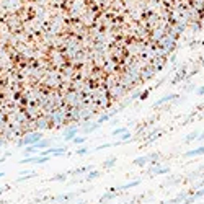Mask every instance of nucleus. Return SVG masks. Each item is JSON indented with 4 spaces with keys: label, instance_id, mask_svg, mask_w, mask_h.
<instances>
[{
    "label": "nucleus",
    "instance_id": "f257e3e1",
    "mask_svg": "<svg viewBox=\"0 0 204 204\" xmlns=\"http://www.w3.org/2000/svg\"><path fill=\"white\" fill-rule=\"evenodd\" d=\"M42 139L41 132H29L26 134L25 137L21 139L20 142H17V147H25V145H34L36 142H39Z\"/></svg>",
    "mask_w": 204,
    "mask_h": 204
},
{
    "label": "nucleus",
    "instance_id": "f03ea898",
    "mask_svg": "<svg viewBox=\"0 0 204 204\" xmlns=\"http://www.w3.org/2000/svg\"><path fill=\"white\" fill-rule=\"evenodd\" d=\"M100 127H101V124H100L98 121H95V123H88V121H85L83 127L80 129V132L85 134V136H88V134H92V132H95V131H98Z\"/></svg>",
    "mask_w": 204,
    "mask_h": 204
},
{
    "label": "nucleus",
    "instance_id": "7ed1b4c3",
    "mask_svg": "<svg viewBox=\"0 0 204 204\" xmlns=\"http://www.w3.org/2000/svg\"><path fill=\"white\" fill-rule=\"evenodd\" d=\"M78 134V127H67V131L64 132V141H72Z\"/></svg>",
    "mask_w": 204,
    "mask_h": 204
},
{
    "label": "nucleus",
    "instance_id": "20e7f679",
    "mask_svg": "<svg viewBox=\"0 0 204 204\" xmlns=\"http://www.w3.org/2000/svg\"><path fill=\"white\" fill-rule=\"evenodd\" d=\"M185 157L191 158V157H198V155H204V145L203 147H198V149H193V150H188L186 154H183Z\"/></svg>",
    "mask_w": 204,
    "mask_h": 204
},
{
    "label": "nucleus",
    "instance_id": "39448f33",
    "mask_svg": "<svg viewBox=\"0 0 204 204\" xmlns=\"http://www.w3.org/2000/svg\"><path fill=\"white\" fill-rule=\"evenodd\" d=\"M98 176H100V172H98V170H95V168H92L90 172H87V175H85V180H83V181H92V180L98 178Z\"/></svg>",
    "mask_w": 204,
    "mask_h": 204
},
{
    "label": "nucleus",
    "instance_id": "423d86ee",
    "mask_svg": "<svg viewBox=\"0 0 204 204\" xmlns=\"http://www.w3.org/2000/svg\"><path fill=\"white\" fill-rule=\"evenodd\" d=\"M92 168H93V165L82 167V168H77V170H74V172H69V175H72V176H75V175H83V173L90 172V170H92Z\"/></svg>",
    "mask_w": 204,
    "mask_h": 204
},
{
    "label": "nucleus",
    "instance_id": "0eeeda50",
    "mask_svg": "<svg viewBox=\"0 0 204 204\" xmlns=\"http://www.w3.org/2000/svg\"><path fill=\"white\" fill-rule=\"evenodd\" d=\"M165 173H170V167H158V168H154L150 172V175H165Z\"/></svg>",
    "mask_w": 204,
    "mask_h": 204
},
{
    "label": "nucleus",
    "instance_id": "6e6552de",
    "mask_svg": "<svg viewBox=\"0 0 204 204\" xmlns=\"http://www.w3.org/2000/svg\"><path fill=\"white\" fill-rule=\"evenodd\" d=\"M149 163V157L147 155H144V157H137L136 160H134V165L136 167H145Z\"/></svg>",
    "mask_w": 204,
    "mask_h": 204
},
{
    "label": "nucleus",
    "instance_id": "1a4fd4ad",
    "mask_svg": "<svg viewBox=\"0 0 204 204\" xmlns=\"http://www.w3.org/2000/svg\"><path fill=\"white\" fill-rule=\"evenodd\" d=\"M36 149H38V150H42V149H47V147H51V145H52V142L51 141H39V142H36Z\"/></svg>",
    "mask_w": 204,
    "mask_h": 204
},
{
    "label": "nucleus",
    "instance_id": "9d476101",
    "mask_svg": "<svg viewBox=\"0 0 204 204\" xmlns=\"http://www.w3.org/2000/svg\"><path fill=\"white\" fill-rule=\"evenodd\" d=\"M114 163H116V157H111V158H108V160H105L103 162V168H113L114 167Z\"/></svg>",
    "mask_w": 204,
    "mask_h": 204
},
{
    "label": "nucleus",
    "instance_id": "9b49d317",
    "mask_svg": "<svg viewBox=\"0 0 204 204\" xmlns=\"http://www.w3.org/2000/svg\"><path fill=\"white\" fill-rule=\"evenodd\" d=\"M173 98H176V95H167V96H163V98H160L157 103H155V105H154V108H157V106L163 105V103H167L168 100H173Z\"/></svg>",
    "mask_w": 204,
    "mask_h": 204
},
{
    "label": "nucleus",
    "instance_id": "f8f14e48",
    "mask_svg": "<svg viewBox=\"0 0 204 204\" xmlns=\"http://www.w3.org/2000/svg\"><path fill=\"white\" fill-rule=\"evenodd\" d=\"M113 191H116V190H111V193L108 191V193L103 194V196L100 198V203H105V201H108V199H113V198H114V196L118 194V193H113Z\"/></svg>",
    "mask_w": 204,
    "mask_h": 204
},
{
    "label": "nucleus",
    "instance_id": "ddd939ff",
    "mask_svg": "<svg viewBox=\"0 0 204 204\" xmlns=\"http://www.w3.org/2000/svg\"><path fill=\"white\" fill-rule=\"evenodd\" d=\"M198 136H199V131H193V132H190L186 137H185V142H193V141H196Z\"/></svg>",
    "mask_w": 204,
    "mask_h": 204
},
{
    "label": "nucleus",
    "instance_id": "4468645a",
    "mask_svg": "<svg viewBox=\"0 0 204 204\" xmlns=\"http://www.w3.org/2000/svg\"><path fill=\"white\" fill-rule=\"evenodd\" d=\"M78 193H72V194H62V196H57L56 201H59V203H62V201H67V199H74L75 196H77Z\"/></svg>",
    "mask_w": 204,
    "mask_h": 204
},
{
    "label": "nucleus",
    "instance_id": "2eb2a0df",
    "mask_svg": "<svg viewBox=\"0 0 204 204\" xmlns=\"http://www.w3.org/2000/svg\"><path fill=\"white\" fill-rule=\"evenodd\" d=\"M139 183H141V180H134V181H131V183H127V185H123V186L116 188V190H129V188H132V186H137Z\"/></svg>",
    "mask_w": 204,
    "mask_h": 204
},
{
    "label": "nucleus",
    "instance_id": "dca6fc26",
    "mask_svg": "<svg viewBox=\"0 0 204 204\" xmlns=\"http://www.w3.org/2000/svg\"><path fill=\"white\" fill-rule=\"evenodd\" d=\"M85 141H87V136H85V134H83V136H78V134H77V136H75L74 139H72V142H74V144H77V145L83 144Z\"/></svg>",
    "mask_w": 204,
    "mask_h": 204
},
{
    "label": "nucleus",
    "instance_id": "f3484780",
    "mask_svg": "<svg viewBox=\"0 0 204 204\" xmlns=\"http://www.w3.org/2000/svg\"><path fill=\"white\" fill-rule=\"evenodd\" d=\"M114 113H116V111H111L109 114H103V116H100V118H98V123H100V124H103L105 121H109L113 116H114Z\"/></svg>",
    "mask_w": 204,
    "mask_h": 204
},
{
    "label": "nucleus",
    "instance_id": "a211bd4d",
    "mask_svg": "<svg viewBox=\"0 0 204 204\" xmlns=\"http://www.w3.org/2000/svg\"><path fill=\"white\" fill-rule=\"evenodd\" d=\"M69 176V173H59V175H56V176H52V181H64V180Z\"/></svg>",
    "mask_w": 204,
    "mask_h": 204
},
{
    "label": "nucleus",
    "instance_id": "6ab92c4d",
    "mask_svg": "<svg viewBox=\"0 0 204 204\" xmlns=\"http://www.w3.org/2000/svg\"><path fill=\"white\" fill-rule=\"evenodd\" d=\"M47 126H49V124H47V119H44V118H41V119L38 121V127H39V129H47Z\"/></svg>",
    "mask_w": 204,
    "mask_h": 204
},
{
    "label": "nucleus",
    "instance_id": "aec40b11",
    "mask_svg": "<svg viewBox=\"0 0 204 204\" xmlns=\"http://www.w3.org/2000/svg\"><path fill=\"white\" fill-rule=\"evenodd\" d=\"M158 136H160V131H154V132H152L150 136H147V142H152L154 139H157Z\"/></svg>",
    "mask_w": 204,
    "mask_h": 204
},
{
    "label": "nucleus",
    "instance_id": "412c9836",
    "mask_svg": "<svg viewBox=\"0 0 204 204\" xmlns=\"http://www.w3.org/2000/svg\"><path fill=\"white\" fill-rule=\"evenodd\" d=\"M127 131V127H118V129H114L111 132V136H119V134H123V132H126Z\"/></svg>",
    "mask_w": 204,
    "mask_h": 204
},
{
    "label": "nucleus",
    "instance_id": "4be33fe9",
    "mask_svg": "<svg viewBox=\"0 0 204 204\" xmlns=\"http://www.w3.org/2000/svg\"><path fill=\"white\" fill-rule=\"evenodd\" d=\"M85 154H88V149L87 147H82V149H78V150H77V155H85Z\"/></svg>",
    "mask_w": 204,
    "mask_h": 204
},
{
    "label": "nucleus",
    "instance_id": "5701e85b",
    "mask_svg": "<svg viewBox=\"0 0 204 204\" xmlns=\"http://www.w3.org/2000/svg\"><path fill=\"white\" fill-rule=\"evenodd\" d=\"M198 93H199V95H204V87L201 88V90H198Z\"/></svg>",
    "mask_w": 204,
    "mask_h": 204
},
{
    "label": "nucleus",
    "instance_id": "b1692460",
    "mask_svg": "<svg viewBox=\"0 0 204 204\" xmlns=\"http://www.w3.org/2000/svg\"><path fill=\"white\" fill-rule=\"evenodd\" d=\"M167 204H178V203H176L175 199H172V201H170V203H167Z\"/></svg>",
    "mask_w": 204,
    "mask_h": 204
},
{
    "label": "nucleus",
    "instance_id": "393cba45",
    "mask_svg": "<svg viewBox=\"0 0 204 204\" xmlns=\"http://www.w3.org/2000/svg\"><path fill=\"white\" fill-rule=\"evenodd\" d=\"M4 175H5V173H4V172H0V176H4Z\"/></svg>",
    "mask_w": 204,
    "mask_h": 204
},
{
    "label": "nucleus",
    "instance_id": "a878e982",
    "mask_svg": "<svg viewBox=\"0 0 204 204\" xmlns=\"http://www.w3.org/2000/svg\"><path fill=\"white\" fill-rule=\"evenodd\" d=\"M78 204H85V203H78Z\"/></svg>",
    "mask_w": 204,
    "mask_h": 204
}]
</instances>
